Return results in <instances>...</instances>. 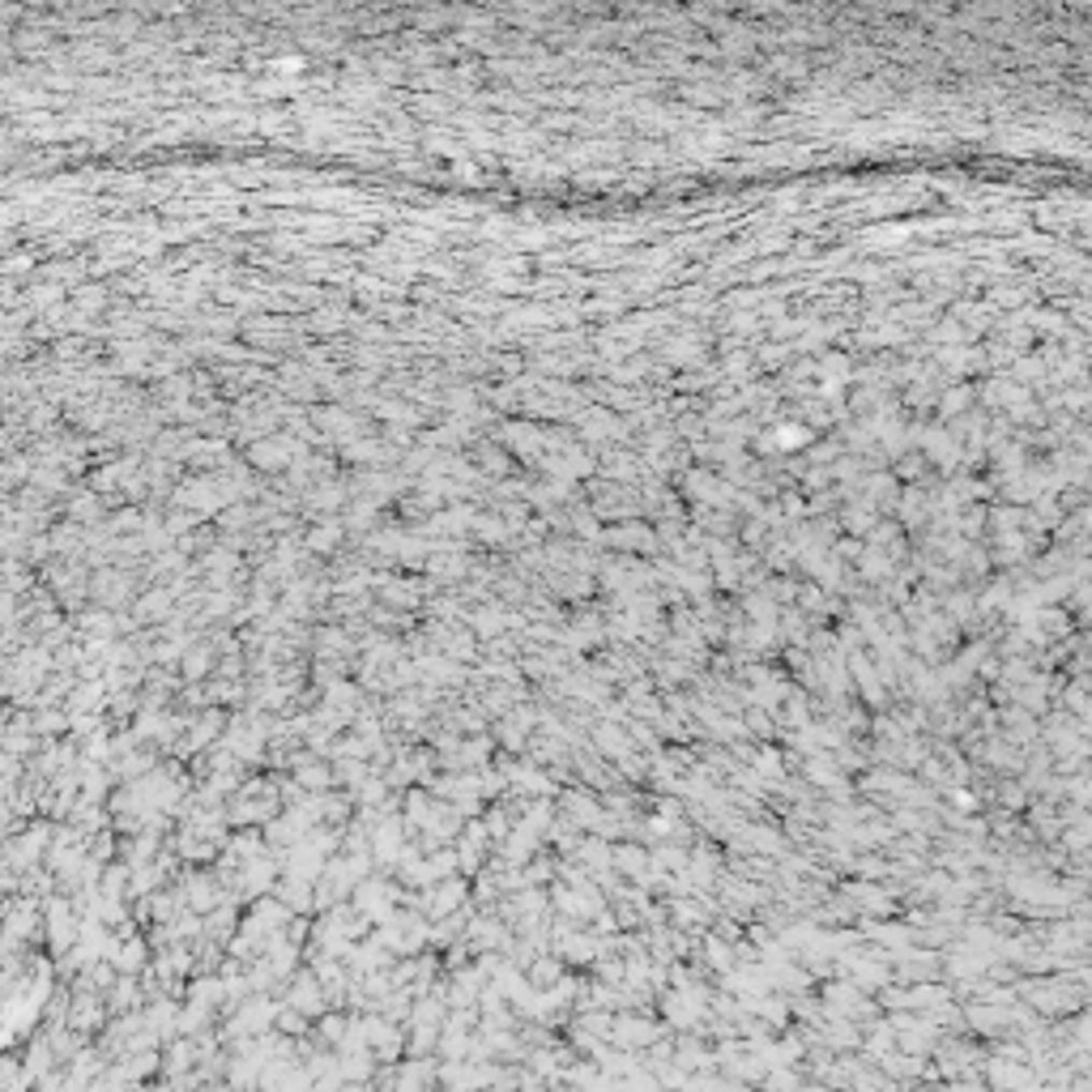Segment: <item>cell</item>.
<instances>
[{"mask_svg": "<svg viewBox=\"0 0 1092 1092\" xmlns=\"http://www.w3.org/2000/svg\"><path fill=\"white\" fill-rule=\"evenodd\" d=\"M888 1024H892V1033H896V1050H900V1054H913V1059H931V1054L939 1050V1041H944V1033H939L926 1016H905V1011H896Z\"/></svg>", "mask_w": 1092, "mask_h": 1092, "instance_id": "6da1fadb", "label": "cell"}, {"mask_svg": "<svg viewBox=\"0 0 1092 1092\" xmlns=\"http://www.w3.org/2000/svg\"><path fill=\"white\" fill-rule=\"evenodd\" d=\"M662 1033H666V1029H662V1024H653V1020H644V1016H619V1020L610 1024L607 1046L627 1050V1054H644V1050H649Z\"/></svg>", "mask_w": 1092, "mask_h": 1092, "instance_id": "7a4b0ae2", "label": "cell"}, {"mask_svg": "<svg viewBox=\"0 0 1092 1092\" xmlns=\"http://www.w3.org/2000/svg\"><path fill=\"white\" fill-rule=\"evenodd\" d=\"M961 1016L969 1020L981 1037L1003 1041V1037L1011 1033V1011H1003V1007H969V1011H961Z\"/></svg>", "mask_w": 1092, "mask_h": 1092, "instance_id": "3957f363", "label": "cell"}, {"mask_svg": "<svg viewBox=\"0 0 1092 1092\" xmlns=\"http://www.w3.org/2000/svg\"><path fill=\"white\" fill-rule=\"evenodd\" d=\"M807 1089V1076L798 1067H768L764 1080H760V1092H803Z\"/></svg>", "mask_w": 1092, "mask_h": 1092, "instance_id": "277c9868", "label": "cell"}, {"mask_svg": "<svg viewBox=\"0 0 1092 1092\" xmlns=\"http://www.w3.org/2000/svg\"><path fill=\"white\" fill-rule=\"evenodd\" d=\"M755 1011H760L772 1029H785V1024H790V1003H781V998H760Z\"/></svg>", "mask_w": 1092, "mask_h": 1092, "instance_id": "5b68a950", "label": "cell"}]
</instances>
